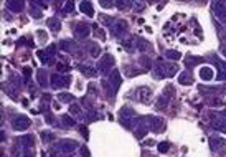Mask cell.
I'll list each match as a JSON object with an SVG mask.
<instances>
[{"label":"cell","mask_w":226,"mask_h":157,"mask_svg":"<svg viewBox=\"0 0 226 157\" xmlns=\"http://www.w3.org/2000/svg\"><path fill=\"white\" fill-rule=\"evenodd\" d=\"M30 126V121L27 118H17L15 121H13V127L15 129H27Z\"/></svg>","instance_id":"1"},{"label":"cell","mask_w":226,"mask_h":157,"mask_svg":"<svg viewBox=\"0 0 226 157\" xmlns=\"http://www.w3.org/2000/svg\"><path fill=\"white\" fill-rule=\"evenodd\" d=\"M81 10H83V12H84L86 15H89V17H93L94 15V10H93V7H91V5H89V3H87V2H83V3H81Z\"/></svg>","instance_id":"2"},{"label":"cell","mask_w":226,"mask_h":157,"mask_svg":"<svg viewBox=\"0 0 226 157\" xmlns=\"http://www.w3.org/2000/svg\"><path fill=\"white\" fill-rule=\"evenodd\" d=\"M200 76H201L203 79H211V76H213V71H211V68H201V71H200Z\"/></svg>","instance_id":"3"},{"label":"cell","mask_w":226,"mask_h":157,"mask_svg":"<svg viewBox=\"0 0 226 157\" xmlns=\"http://www.w3.org/2000/svg\"><path fill=\"white\" fill-rule=\"evenodd\" d=\"M216 15L226 18V7L223 3H216Z\"/></svg>","instance_id":"4"},{"label":"cell","mask_w":226,"mask_h":157,"mask_svg":"<svg viewBox=\"0 0 226 157\" xmlns=\"http://www.w3.org/2000/svg\"><path fill=\"white\" fill-rule=\"evenodd\" d=\"M8 5H10V8H12V10H20V2H18V0H10V2H8Z\"/></svg>","instance_id":"5"},{"label":"cell","mask_w":226,"mask_h":157,"mask_svg":"<svg viewBox=\"0 0 226 157\" xmlns=\"http://www.w3.org/2000/svg\"><path fill=\"white\" fill-rule=\"evenodd\" d=\"M112 83H114L116 86H119V83H121V81H119V75H117V71L116 73H112Z\"/></svg>","instance_id":"6"},{"label":"cell","mask_w":226,"mask_h":157,"mask_svg":"<svg viewBox=\"0 0 226 157\" xmlns=\"http://www.w3.org/2000/svg\"><path fill=\"white\" fill-rule=\"evenodd\" d=\"M50 23H51V28H53V30H58V28H60V23H58L56 20H50L48 25H50Z\"/></svg>","instance_id":"7"},{"label":"cell","mask_w":226,"mask_h":157,"mask_svg":"<svg viewBox=\"0 0 226 157\" xmlns=\"http://www.w3.org/2000/svg\"><path fill=\"white\" fill-rule=\"evenodd\" d=\"M167 149H168V144H167V142L160 144V147H158V150H160V152H167Z\"/></svg>","instance_id":"8"},{"label":"cell","mask_w":226,"mask_h":157,"mask_svg":"<svg viewBox=\"0 0 226 157\" xmlns=\"http://www.w3.org/2000/svg\"><path fill=\"white\" fill-rule=\"evenodd\" d=\"M168 56H170V58H173V60H177V58H180V55H178V53H175V51H172V53H168Z\"/></svg>","instance_id":"9"},{"label":"cell","mask_w":226,"mask_h":157,"mask_svg":"<svg viewBox=\"0 0 226 157\" xmlns=\"http://www.w3.org/2000/svg\"><path fill=\"white\" fill-rule=\"evenodd\" d=\"M101 5H104V7H111L112 3H111L109 0H101Z\"/></svg>","instance_id":"10"},{"label":"cell","mask_w":226,"mask_h":157,"mask_svg":"<svg viewBox=\"0 0 226 157\" xmlns=\"http://www.w3.org/2000/svg\"><path fill=\"white\" fill-rule=\"evenodd\" d=\"M81 152H83V156H84V157H89V152H87V149H86V147H83V149H81Z\"/></svg>","instance_id":"11"},{"label":"cell","mask_w":226,"mask_h":157,"mask_svg":"<svg viewBox=\"0 0 226 157\" xmlns=\"http://www.w3.org/2000/svg\"><path fill=\"white\" fill-rule=\"evenodd\" d=\"M71 8H73V2H68V5H66V12H70Z\"/></svg>","instance_id":"12"}]
</instances>
